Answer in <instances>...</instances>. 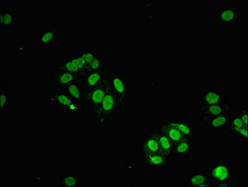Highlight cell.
Listing matches in <instances>:
<instances>
[{
	"label": "cell",
	"instance_id": "9c48e42d",
	"mask_svg": "<svg viewBox=\"0 0 248 187\" xmlns=\"http://www.w3.org/2000/svg\"><path fill=\"white\" fill-rule=\"evenodd\" d=\"M78 79H79L73 74L62 70L55 66L49 76V80L51 82L50 87L54 88H61L70 84L71 82Z\"/></svg>",
	"mask_w": 248,
	"mask_h": 187
},
{
	"label": "cell",
	"instance_id": "52a82bcc",
	"mask_svg": "<svg viewBox=\"0 0 248 187\" xmlns=\"http://www.w3.org/2000/svg\"><path fill=\"white\" fill-rule=\"evenodd\" d=\"M108 73V66L95 71H88L82 79L80 80V88L82 94L95 88L106 79Z\"/></svg>",
	"mask_w": 248,
	"mask_h": 187
},
{
	"label": "cell",
	"instance_id": "d4e9b609",
	"mask_svg": "<svg viewBox=\"0 0 248 187\" xmlns=\"http://www.w3.org/2000/svg\"><path fill=\"white\" fill-rule=\"evenodd\" d=\"M67 59L72 61L77 66L78 68L84 72V73H87L88 70V64L85 62L83 58L80 55L79 52H76L74 54H69L67 56Z\"/></svg>",
	"mask_w": 248,
	"mask_h": 187
},
{
	"label": "cell",
	"instance_id": "83f0119b",
	"mask_svg": "<svg viewBox=\"0 0 248 187\" xmlns=\"http://www.w3.org/2000/svg\"><path fill=\"white\" fill-rule=\"evenodd\" d=\"M79 53L83 58L87 64H89L96 57L98 53L95 50L84 49L80 50Z\"/></svg>",
	"mask_w": 248,
	"mask_h": 187
},
{
	"label": "cell",
	"instance_id": "7c38bea8",
	"mask_svg": "<svg viewBox=\"0 0 248 187\" xmlns=\"http://www.w3.org/2000/svg\"><path fill=\"white\" fill-rule=\"evenodd\" d=\"M225 99V93L220 89H206L203 94L199 95L197 101V108L215 105L221 103Z\"/></svg>",
	"mask_w": 248,
	"mask_h": 187
},
{
	"label": "cell",
	"instance_id": "5b68a950",
	"mask_svg": "<svg viewBox=\"0 0 248 187\" xmlns=\"http://www.w3.org/2000/svg\"><path fill=\"white\" fill-rule=\"evenodd\" d=\"M109 85L118 96L127 102L130 98V86L125 76L120 73L114 66H108Z\"/></svg>",
	"mask_w": 248,
	"mask_h": 187
},
{
	"label": "cell",
	"instance_id": "7402d4cb",
	"mask_svg": "<svg viewBox=\"0 0 248 187\" xmlns=\"http://www.w3.org/2000/svg\"><path fill=\"white\" fill-rule=\"evenodd\" d=\"M16 23L15 12L14 10H0V28L1 30H9Z\"/></svg>",
	"mask_w": 248,
	"mask_h": 187
},
{
	"label": "cell",
	"instance_id": "484cf974",
	"mask_svg": "<svg viewBox=\"0 0 248 187\" xmlns=\"http://www.w3.org/2000/svg\"><path fill=\"white\" fill-rule=\"evenodd\" d=\"M107 66H106L105 62H104L103 56L99 53L96 57L88 64V71H95L105 68Z\"/></svg>",
	"mask_w": 248,
	"mask_h": 187
},
{
	"label": "cell",
	"instance_id": "44dd1931",
	"mask_svg": "<svg viewBox=\"0 0 248 187\" xmlns=\"http://www.w3.org/2000/svg\"><path fill=\"white\" fill-rule=\"evenodd\" d=\"M157 127L165 132L173 143L179 142L185 139H188L183 136L178 128L174 125L171 119L165 121L164 125H158Z\"/></svg>",
	"mask_w": 248,
	"mask_h": 187
},
{
	"label": "cell",
	"instance_id": "6da1fadb",
	"mask_svg": "<svg viewBox=\"0 0 248 187\" xmlns=\"http://www.w3.org/2000/svg\"><path fill=\"white\" fill-rule=\"evenodd\" d=\"M126 102L114 92L108 85V92L97 111L92 116L95 125H106L123 110Z\"/></svg>",
	"mask_w": 248,
	"mask_h": 187
},
{
	"label": "cell",
	"instance_id": "2e32d148",
	"mask_svg": "<svg viewBox=\"0 0 248 187\" xmlns=\"http://www.w3.org/2000/svg\"><path fill=\"white\" fill-rule=\"evenodd\" d=\"M60 39V26L54 25L40 32V44L45 47H53Z\"/></svg>",
	"mask_w": 248,
	"mask_h": 187
},
{
	"label": "cell",
	"instance_id": "d6986e66",
	"mask_svg": "<svg viewBox=\"0 0 248 187\" xmlns=\"http://www.w3.org/2000/svg\"><path fill=\"white\" fill-rule=\"evenodd\" d=\"M159 142L161 154L170 160L173 149L174 143L165 132L158 128L155 129Z\"/></svg>",
	"mask_w": 248,
	"mask_h": 187
},
{
	"label": "cell",
	"instance_id": "30bf717a",
	"mask_svg": "<svg viewBox=\"0 0 248 187\" xmlns=\"http://www.w3.org/2000/svg\"><path fill=\"white\" fill-rule=\"evenodd\" d=\"M49 93L57 100L61 106H64L65 110L71 115L80 114V106L76 104L71 99L65 90L50 89Z\"/></svg>",
	"mask_w": 248,
	"mask_h": 187
},
{
	"label": "cell",
	"instance_id": "4dcf8cb0",
	"mask_svg": "<svg viewBox=\"0 0 248 187\" xmlns=\"http://www.w3.org/2000/svg\"><path fill=\"white\" fill-rule=\"evenodd\" d=\"M234 116L238 117L241 121L248 125V111L247 109H238L235 110Z\"/></svg>",
	"mask_w": 248,
	"mask_h": 187
},
{
	"label": "cell",
	"instance_id": "f546056e",
	"mask_svg": "<svg viewBox=\"0 0 248 187\" xmlns=\"http://www.w3.org/2000/svg\"><path fill=\"white\" fill-rule=\"evenodd\" d=\"M139 3V6L141 10L145 11V12H151L152 10L155 9V1H138Z\"/></svg>",
	"mask_w": 248,
	"mask_h": 187
},
{
	"label": "cell",
	"instance_id": "f1b7e54d",
	"mask_svg": "<svg viewBox=\"0 0 248 187\" xmlns=\"http://www.w3.org/2000/svg\"><path fill=\"white\" fill-rule=\"evenodd\" d=\"M47 98H48L49 101L50 113L51 114L58 115L61 108L60 104L58 103L55 97L50 93L48 96H47Z\"/></svg>",
	"mask_w": 248,
	"mask_h": 187
},
{
	"label": "cell",
	"instance_id": "cb8c5ba5",
	"mask_svg": "<svg viewBox=\"0 0 248 187\" xmlns=\"http://www.w3.org/2000/svg\"><path fill=\"white\" fill-rule=\"evenodd\" d=\"M56 67L58 68L62 69V70L69 72V73L73 74V75L77 76L80 80L82 79V78L86 75V73L80 70L79 68L72 61L66 59V60H62L60 61V62Z\"/></svg>",
	"mask_w": 248,
	"mask_h": 187
},
{
	"label": "cell",
	"instance_id": "8992f818",
	"mask_svg": "<svg viewBox=\"0 0 248 187\" xmlns=\"http://www.w3.org/2000/svg\"><path fill=\"white\" fill-rule=\"evenodd\" d=\"M239 19V11L233 5L219 6L214 16L215 25H233Z\"/></svg>",
	"mask_w": 248,
	"mask_h": 187
},
{
	"label": "cell",
	"instance_id": "7a4b0ae2",
	"mask_svg": "<svg viewBox=\"0 0 248 187\" xmlns=\"http://www.w3.org/2000/svg\"><path fill=\"white\" fill-rule=\"evenodd\" d=\"M228 158L229 156H228L219 155L217 162L209 167L208 172L213 182V187L232 186L233 172Z\"/></svg>",
	"mask_w": 248,
	"mask_h": 187
},
{
	"label": "cell",
	"instance_id": "5bb4252c",
	"mask_svg": "<svg viewBox=\"0 0 248 187\" xmlns=\"http://www.w3.org/2000/svg\"><path fill=\"white\" fill-rule=\"evenodd\" d=\"M194 139H185L179 142L174 143L171 158H183L186 159L194 155L193 143Z\"/></svg>",
	"mask_w": 248,
	"mask_h": 187
},
{
	"label": "cell",
	"instance_id": "603a6c76",
	"mask_svg": "<svg viewBox=\"0 0 248 187\" xmlns=\"http://www.w3.org/2000/svg\"><path fill=\"white\" fill-rule=\"evenodd\" d=\"M174 125L178 128L183 136L188 139H194L195 134V126L190 124L189 120H177L171 119Z\"/></svg>",
	"mask_w": 248,
	"mask_h": 187
},
{
	"label": "cell",
	"instance_id": "ffe728a7",
	"mask_svg": "<svg viewBox=\"0 0 248 187\" xmlns=\"http://www.w3.org/2000/svg\"><path fill=\"white\" fill-rule=\"evenodd\" d=\"M230 113H226L209 122V129L216 132L228 131L230 125Z\"/></svg>",
	"mask_w": 248,
	"mask_h": 187
},
{
	"label": "cell",
	"instance_id": "8fae6325",
	"mask_svg": "<svg viewBox=\"0 0 248 187\" xmlns=\"http://www.w3.org/2000/svg\"><path fill=\"white\" fill-rule=\"evenodd\" d=\"M142 164L146 168L152 171H158L165 168L170 160L161 153L140 156Z\"/></svg>",
	"mask_w": 248,
	"mask_h": 187
},
{
	"label": "cell",
	"instance_id": "ac0fdd59",
	"mask_svg": "<svg viewBox=\"0 0 248 187\" xmlns=\"http://www.w3.org/2000/svg\"><path fill=\"white\" fill-rule=\"evenodd\" d=\"M80 80L76 79L70 84L64 87L56 89V90H65L71 99L78 106H81L83 94L80 88Z\"/></svg>",
	"mask_w": 248,
	"mask_h": 187
},
{
	"label": "cell",
	"instance_id": "1f68e13d",
	"mask_svg": "<svg viewBox=\"0 0 248 187\" xmlns=\"http://www.w3.org/2000/svg\"><path fill=\"white\" fill-rule=\"evenodd\" d=\"M230 125L238 127H248V125H246L240 119L234 116V115L231 117Z\"/></svg>",
	"mask_w": 248,
	"mask_h": 187
},
{
	"label": "cell",
	"instance_id": "3957f363",
	"mask_svg": "<svg viewBox=\"0 0 248 187\" xmlns=\"http://www.w3.org/2000/svg\"><path fill=\"white\" fill-rule=\"evenodd\" d=\"M109 80V74L108 73L104 81L98 84L95 88L89 89L83 93L82 104L89 109V114L91 116L97 112L102 102L103 101L108 92Z\"/></svg>",
	"mask_w": 248,
	"mask_h": 187
},
{
	"label": "cell",
	"instance_id": "277c9868",
	"mask_svg": "<svg viewBox=\"0 0 248 187\" xmlns=\"http://www.w3.org/2000/svg\"><path fill=\"white\" fill-rule=\"evenodd\" d=\"M232 106L229 100L225 99L221 103L210 106H202L197 108L199 110L200 118L195 121V126L204 127L208 125L209 122L213 119L221 116L226 113H230Z\"/></svg>",
	"mask_w": 248,
	"mask_h": 187
},
{
	"label": "cell",
	"instance_id": "4316f807",
	"mask_svg": "<svg viewBox=\"0 0 248 187\" xmlns=\"http://www.w3.org/2000/svg\"><path fill=\"white\" fill-rule=\"evenodd\" d=\"M230 134L236 135L239 137V139L243 140H247L248 138V127H238L230 125L228 130Z\"/></svg>",
	"mask_w": 248,
	"mask_h": 187
},
{
	"label": "cell",
	"instance_id": "ba28073f",
	"mask_svg": "<svg viewBox=\"0 0 248 187\" xmlns=\"http://www.w3.org/2000/svg\"><path fill=\"white\" fill-rule=\"evenodd\" d=\"M139 150L140 156L161 153L159 142L155 129L150 130L149 134L145 135L144 138L141 140Z\"/></svg>",
	"mask_w": 248,
	"mask_h": 187
},
{
	"label": "cell",
	"instance_id": "4fadbf2b",
	"mask_svg": "<svg viewBox=\"0 0 248 187\" xmlns=\"http://www.w3.org/2000/svg\"><path fill=\"white\" fill-rule=\"evenodd\" d=\"M10 76H1L0 79V115L3 116L9 108L12 95L10 89Z\"/></svg>",
	"mask_w": 248,
	"mask_h": 187
},
{
	"label": "cell",
	"instance_id": "9a60e30c",
	"mask_svg": "<svg viewBox=\"0 0 248 187\" xmlns=\"http://www.w3.org/2000/svg\"><path fill=\"white\" fill-rule=\"evenodd\" d=\"M185 186L189 187H213V182L208 172V170L204 171H195L191 174L188 180H186Z\"/></svg>",
	"mask_w": 248,
	"mask_h": 187
},
{
	"label": "cell",
	"instance_id": "e0dca14e",
	"mask_svg": "<svg viewBox=\"0 0 248 187\" xmlns=\"http://www.w3.org/2000/svg\"><path fill=\"white\" fill-rule=\"evenodd\" d=\"M82 180V174L76 167L70 169L60 178V186L62 187H77L80 186Z\"/></svg>",
	"mask_w": 248,
	"mask_h": 187
}]
</instances>
